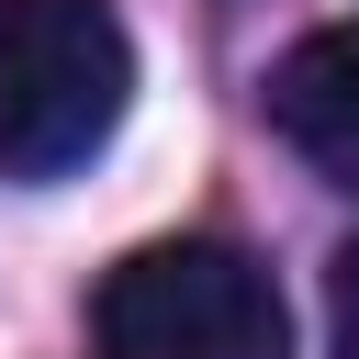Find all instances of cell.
I'll return each mask as SVG.
<instances>
[{
	"mask_svg": "<svg viewBox=\"0 0 359 359\" xmlns=\"http://www.w3.org/2000/svg\"><path fill=\"white\" fill-rule=\"evenodd\" d=\"M135 34L112 0H0V168L67 180L123 135Z\"/></svg>",
	"mask_w": 359,
	"mask_h": 359,
	"instance_id": "cell-1",
	"label": "cell"
},
{
	"mask_svg": "<svg viewBox=\"0 0 359 359\" xmlns=\"http://www.w3.org/2000/svg\"><path fill=\"white\" fill-rule=\"evenodd\" d=\"M101 359H292L280 280L224 236H157L90 292Z\"/></svg>",
	"mask_w": 359,
	"mask_h": 359,
	"instance_id": "cell-2",
	"label": "cell"
},
{
	"mask_svg": "<svg viewBox=\"0 0 359 359\" xmlns=\"http://www.w3.org/2000/svg\"><path fill=\"white\" fill-rule=\"evenodd\" d=\"M269 123L303 168L359 191V22H325L269 67Z\"/></svg>",
	"mask_w": 359,
	"mask_h": 359,
	"instance_id": "cell-3",
	"label": "cell"
},
{
	"mask_svg": "<svg viewBox=\"0 0 359 359\" xmlns=\"http://www.w3.org/2000/svg\"><path fill=\"white\" fill-rule=\"evenodd\" d=\"M325 325H337V359H359V236H348L337 269H325Z\"/></svg>",
	"mask_w": 359,
	"mask_h": 359,
	"instance_id": "cell-4",
	"label": "cell"
}]
</instances>
